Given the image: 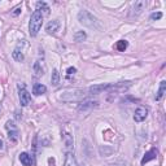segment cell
I'll use <instances>...</instances> for the list:
<instances>
[{
	"label": "cell",
	"instance_id": "cell-1",
	"mask_svg": "<svg viewBox=\"0 0 166 166\" xmlns=\"http://www.w3.org/2000/svg\"><path fill=\"white\" fill-rule=\"evenodd\" d=\"M42 24H43V16H42V12L40 11H35L31 14L30 25H29L30 34L32 35V37H35V35L38 34V31L40 30V27H42Z\"/></svg>",
	"mask_w": 166,
	"mask_h": 166
},
{
	"label": "cell",
	"instance_id": "cell-2",
	"mask_svg": "<svg viewBox=\"0 0 166 166\" xmlns=\"http://www.w3.org/2000/svg\"><path fill=\"white\" fill-rule=\"evenodd\" d=\"M78 18H79V22L86 26H88V27H95V24L97 22V19L93 17L91 13L83 11V12H79V14H78Z\"/></svg>",
	"mask_w": 166,
	"mask_h": 166
},
{
	"label": "cell",
	"instance_id": "cell-3",
	"mask_svg": "<svg viewBox=\"0 0 166 166\" xmlns=\"http://www.w3.org/2000/svg\"><path fill=\"white\" fill-rule=\"evenodd\" d=\"M148 116V109L144 108V106H139L138 109L135 110V114H134V119L135 122H143Z\"/></svg>",
	"mask_w": 166,
	"mask_h": 166
},
{
	"label": "cell",
	"instance_id": "cell-4",
	"mask_svg": "<svg viewBox=\"0 0 166 166\" xmlns=\"http://www.w3.org/2000/svg\"><path fill=\"white\" fill-rule=\"evenodd\" d=\"M6 129H8V131H9V134H8L9 139H11L12 142H16L18 139V130L14 126V123L12 121H8L6 122Z\"/></svg>",
	"mask_w": 166,
	"mask_h": 166
},
{
	"label": "cell",
	"instance_id": "cell-5",
	"mask_svg": "<svg viewBox=\"0 0 166 166\" xmlns=\"http://www.w3.org/2000/svg\"><path fill=\"white\" fill-rule=\"evenodd\" d=\"M30 100H31V96L27 91L26 90L19 91V103H21L22 106H27L30 104Z\"/></svg>",
	"mask_w": 166,
	"mask_h": 166
},
{
	"label": "cell",
	"instance_id": "cell-6",
	"mask_svg": "<svg viewBox=\"0 0 166 166\" xmlns=\"http://www.w3.org/2000/svg\"><path fill=\"white\" fill-rule=\"evenodd\" d=\"M147 6V1H143V0H140V1H136L135 3V5H134V8H132V16H139L140 13L144 11V8Z\"/></svg>",
	"mask_w": 166,
	"mask_h": 166
},
{
	"label": "cell",
	"instance_id": "cell-7",
	"mask_svg": "<svg viewBox=\"0 0 166 166\" xmlns=\"http://www.w3.org/2000/svg\"><path fill=\"white\" fill-rule=\"evenodd\" d=\"M45 91H47V87L42 83H35L34 87H32V93L34 95H43V93H45Z\"/></svg>",
	"mask_w": 166,
	"mask_h": 166
},
{
	"label": "cell",
	"instance_id": "cell-8",
	"mask_svg": "<svg viewBox=\"0 0 166 166\" xmlns=\"http://www.w3.org/2000/svg\"><path fill=\"white\" fill-rule=\"evenodd\" d=\"M157 157V151L156 149H152V151H149L145 153V156L143 157V160H142V164L144 165V164H147L148 161H151V160H155V158Z\"/></svg>",
	"mask_w": 166,
	"mask_h": 166
},
{
	"label": "cell",
	"instance_id": "cell-9",
	"mask_svg": "<svg viewBox=\"0 0 166 166\" xmlns=\"http://www.w3.org/2000/svg\"><path fill=\"white\" fill-rule=\"evenodd\" d=\"M58 27H60V22H58L57 19H55V21H51L50 24L47 25V31L50 32V34H55V32L58 30Z\"/></svg>",
	"mask_w": 166,
	"mask_h": 166
},
{
	"label": "cell",
	"instance_id": "cell-10",
	"mask_svg": "<svg viewBox=\"0 0 166 166\" xmlns=\"http://www.w3.org/2000/svg\"><path fill=\"white\" fill-rule=\"evenodd\" d=\"M19 161L22 162V165H24V166H31V164H32L31 156L27 155V153H25V152L19 155Z\"/></svg>",
	"mask_w": 166,
	"mask_h": 166
},
{
	"label": "cell",
	"instance_id": "cell-11",
	"mask_svg": "<svg viewBox=\"0 0 166 166\" xmlns=\"http://www.w3.org/2000/svg\"><path fill=\"white\" fill-rule=\"evenodd\" d=\"M64 166H78L77 165V161H75V157H74L73 153H68L66 155V158H65V164Z\"/></svg>",
	"mask_w": 166,
	"mask_h": 166
},
{
	"label": "cell",
	"instance_id": "cell-12",
	"mask_svg": "<svg viewBox=\"0 0 166 166\" xmlns=\"http://www.w3.org/2000/svg\"><path fill=\"white\" fill-rule=\"evenodd\" d=\"M165 91H166V82H165V80H162L161 84H160V90H158V92H157V96H156V100H157V101L164 97Z\"/></svg>",
	"mask_w": 166,
	"mask_h": 166
},
{
	"label": "cell",
	"instance_id": "cell-13",
	"mask_svg": "<svg viewBox=\"0 0 166 166\" xmlns=\"http://www.w3.org/2000/svg\"><path fill=\"white\" fill-rule=\"evenodd\" d=\"M51 82H52V84H55V86H57L58 82H60V74H58L57 70H53V71H52Z\"/></svg>",
	"mask_w": 166,
	"mask_h": 166
},
{
	"label": "cell",
	"instance_id": "cell-14",
	"mask_svg": "<svg viewBox=\"0 0 166 166\" xmlns=\"http://www.w3.org/2000/svg\"><path fill=\"white\" fill-rule=\"evenodd\" d=\"M37 6H38L37 11H39V9H43V11H44V14H50V6L45 4L44 1H39V3H37Z\"/></svg>",
	"mask_w": 166,
	"mask_h": 166
},
{
	"label": "cell",
	"instance_id": "cell-15",
	"mask_svg": "<svg viewBox=\"0 0 166 166\" xmlns=\"http://www.w3.org/2000/svg\"><path fill=\"white\" fill-rule=\"evenodd\" d=\"M12 56H13V58H14L16 61H22V60H24V53H22L19 50H14V51H13Z\"/></svg>",
	"mask_w": 166,
	"mask_h": 166
},
{
	"label": "cell",
	"instance_id": "cell-16",
	"mask_svg": "<svg viewBox=\"0 0 166 166\" xmlns=\"http://www.w3.org/2000/svg\"><path fill=\"white\" fill-rule=\"evenodd\" d=\"M86 39V34L83 31H78L75 35H74V40L75 42H83Z\"/></svg>",
	"mask_w": 166,
	"mask_h": 166
},
{
	"label": "cell",
	"instance_id": "cell-17",
	"mask_svg": "<svg viewBox=\"0 0 166 166\" xmlns=\"http://www.w3.org/2000/svg\"><path fill=\"white\" fill-rule=\"evenodd\" d=\"M126 48H127V42H126V40H119L118 43H117V50H118V51L123 52Z\"/></svg>",
	"mask_w": 166,
	"mask_h": 166
},
{
	"label": "cell",
	"instance_id": "cell-18",
	"mask_svg": "<svg viewBox=\"0 0 166 166\" xmlns=\"http://www.w3.org/2000/svg\"><path fill=\"white\" fill-rule=\"evenodd\" d=\"M161 17H162V13L157 12V13H153V14L151 16V19H160Z\"/></svg>",
	"mask_w": 166,
	"mask_h": 166
},
{
	"label": "cell",
	"instance_id": "cell-19",
	"mask_svg": "<svg viewBox=\"0 0 166 166\" xmlns=\"http://www.w3.org/2000/svg\"><path fill=\"white\" fill-rule=\"evenodd\" d=\"M19 12H21V8L18 6V8H16V9H14V12H13V16H18V14H19Z\"/></svg>",
	"mask_w": 166,
	"mask_h": 166
},
{
	"label": "cell",
	"instance_id": "cell-20",
	"mask_svg": "<svg viewBox=\"0 0 166 166\" xmlns=\"http://www.w3.org/2000/svg\"><path fill=\"white\" fill-rule=\"evenodd\" d=\"M74 73H75V69H74V68H69V69H68V74H69V75L70 74H74Z\"/></svg>",
	"mask_w": 166,
	"mask_h": 166
},
{
	"label": "cell",
	"instance_id": "cell-21",
	"mask_svg": "<svg viewBox=\"0 0 166 166\" xmlns=\"http://www.w3.org/2000/svg\"><path fill=\"white\" fill-rule=\"evenodd\" d=\"M1 148H3V140L0 139V149H1Z\"/></svg>",
	"mask_w": 166,
	"mask_h": 166
}]
</instances>
